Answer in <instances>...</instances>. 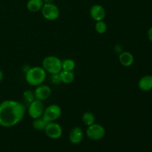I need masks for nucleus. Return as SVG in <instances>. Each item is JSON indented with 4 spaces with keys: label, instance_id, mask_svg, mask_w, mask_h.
Masks as SVG:
<instances>
[{
    "label": "nucleus",
    "instance_id": "2eb2a0df",
    "mask_svg": "<svg viewBox=\"0 0 152 152\" xmlns=\"http://www.w3.org/2000/svg\"><path fill=\"white\" fill-rule=\"evenodd\" d=\"M59 76L61 78V82L64 84H70L73 83L75 78V76L73 71H61L59 72Z\"/></svg>",
    "mask_w": 152,
    "mask_h": 152
},
{
    "label": "nucleus",
    "instance_id": "5701e85b",
    "mask_svg": "<svg viewBox=\"0 0 152 152\" xmlns=\"http://www.w3.org/2000/svg\"><path fill=\"white\" fill-rule=\"evenodd\" d=\"M148 39H149L150 41H151L152 42V27H151V28L148 29Z\"/></svg>",
    "mask_w": 152,
    "mask_h": 152
},
{
    "label": "nucleus",
    "instance_id": "9b49d317",
    "mask_svg": "<svg viewBox=\"0 0 152 152\" xmlns=\"http://www.w3.org/2000/svg\"><path fill=\"white\" fill-rule=\"evenodd\" d=\"M84 134L83 131L80 127H74L71 130L69 133V140L71 143L74 145L80 144L83 141Z\"/></svg>",
    "mask_w": 152,
    "mask_h": 152
},
{
    "label": "nucleus",
    "instance_id": "4be33fe9",
    "mask_svg": "<svg viewBox=\"0 0 152 152\" xmlns=\"http://www.w3.org/2000/svg\"><path fill=\"white\" fill-rule=\"evenodd\" d=\"M115 51L119 53L123 52V48H122L121 45H115Z\"/></svg>",
    "mask_w": 152,
    "mask_h": 152
},
{
    "label": "nucleus",
    "instance_id": "b1692460",
    "mask_svg": "<svg viewBox=\"0 0 152 152\" xmlns=\"http://www.w3.org/2000/svg\"><path fill=\"white\" fill-rule=\"evenodd\" d=\"M3 78H4V73H3V71L0 69V83L2 81Z\"/></svg>",
    "mask_w": 152,
    "mask_h": 152
},
{
    "label": "nucleus",
    "instance_id": "dca6fc26",
    "mask_svg": "<svg viewBox=\"0 0 152 152\" xmlns=\"http://www.w3.org/2000/svg\"><path fill=\"white\" fill-rule=\"evenodd\" d=\"M47 124L48 122L45 120L42 117H39V118L34 119L32 123V126L37 131H44Z\"/></svg>",
    "mask_w": 152,
    "mask_h": 152
},
{
    "label": "nucleus",
    "instance_id": "ddd939ff",
    "mask_svg": "<svg viewBox=\"0 0 152 152\" xmlns=\"http://www.w3.org/2000/svg\"><path fill=\"white\" fill-rule=\"evenodd\" d=\"M138 86L142 91H149L152 90V75H145L141 77L138 82Z\"/></svg>",
    "mask_w": 152,
    "mask_h": 152
},
{
    "label": "nucleus",
    "instance_id": "6ab92c4d",
    "mask_svg": "<svg viewBox=\"0 0 152 152\" xmlns=\"http://www.w3.org/2000/svg\"><path fill=\"white\" fill-rule=\"evenodd\" d=\"M95 30L99 34H103L107 31V25L103 20L96 22L95 24Z\"/></svg>",
    "mask_w": 152,
    "mask_h": 152
},
{
    "label": "nucleus",
    "instance_id": "f03ea898",
    "mask_svg": "<svg viewBox=\"0 0 152 152\" xmlns=\"http://www.w3.org/2000/svg\"><path fill=\"white\" fill-rule=\"evenodd\" d=\"M45 79L46 71L42 67H32L25 72V80L32 86H39L43 84Z\"/></svg>",
    "mask_w": 152,
    "mask_h": 152
},
{
    "label": "nucleus",
    "instance_id": "1a4fd4ad",
    "mask_svg": "<svg viewBox=\"0 0 152 152\" xmlns=\"http://www.w3.org/2000/svg\"><path fill=\"white\" fill-rule=\"evenodd\" d=\"M34 93L35 99L40 101H44L50 97L52 93V90L48 86L42 84L40 86H37Z\"/></svg>",
    "mask_w": 152,
    "mask_h": 152
},
{
    "label": "nucleus",
    "instance_id": "412c9836",
    "mask_svg": "<svg viewBox=\"0 0 152 152\" xmlns=\"http://www.w3.org/2000/svg\"><path fill=\"white\" fill-rule=\"evenodd\" d=\"M50 80H51V82L53 83V84H59L61 82V78L60 76H59V74H51L50 76Z\"/></svg>",
    "mask_w": 152,
    "mask_h": 152
},
{
    "label": "nucleus",
    "instance_id": "393cba45",
    "mask_svg": "<svg viewBox=\"0 0 152 152\" xmlns=\"http://www.w3.org/2000/svg\"><path fill=\"white\" fill-rule=\"evenodd\" d=\"M54 0H43L45 4H50V3H53Z\"/></svg>",
    "mask_w": 152,
    "mask_h": 152
},
{
    "label": "nucleus",
    "instance_id": "f8f14e48",
    "mask_svg": "<svg viewBox=\"0 0 152 152\" xmlns=\"http://www.w3.org/2000/svg\"><path fill=\"white\" fill-rule=\"evenodd\" d=\"M119 61L120 64L125 67H129L133 65L134 58L133 54L129 51H123L119 55Z\"/></svg>",
    "mask_w": 152,
    "mask_h": 152
},
{
    "label": "nucleus",
    "instance_id": "0eeeda50",
    "mask_svg": "<svg viewBox=\"0 0 152 152\" xmlns=\"http://www.w3.org/2000/svg\"><path fill=\"white\" fill-rule=\"evenodd\" d=\"M45 107L42 101L35 99L29 104L28 106V114L32 119H37L41 117L44 112Z\"/></svg>",
    "mask_w": 152,
    "mask_h": 152
},
{
    "label": "nucleus",
    "instance_id": "a211bd4d",
    "mask_svg": "<svg viewBox=\"0 0 152 152\" xmlns=\"http://www.w3.org/2000/svg\"><path fill=\"white\" fill-rule=\"evenodd\" d=\"M76 67V63L74 60L71 59H66L62 61V71H73Z\"/></svg>",
    "mask_w": 152,
    "mask_h": 152
},
{
    "label": "nucleus",
    "instance_id": "6e6552de",
    "mask_svg": "<svg viewBox=\"0 0 152 152\" xmlns=\"http://www.w3.org/2000/svg\"><path fill=\"white\" fill-rule=\"evenodd\" d=\"M45 132L49 138L53 140H57L60 138L62 135V129L60 125L55 122L48 123Z\"/></svg>",
    "mask_w": 152,
    "mask_h": 152
},
{
    "label": "nucleus",
    "instance_id": "39448f33",
    "mask_svg": "<svg viewBox=\"0 0 152 152\" xmlns=\"http://www.w3.org/2000/svg\"><path fill=\"white\" fill-rule=\"evenodd\" d=\"M86 135L91 140H99L102 139L105 135V129L102 125L94 123L88 126V129L86 130Z\"/></svg>",
    "mask_w": 152,
    "mask_h": 152
},
{
    "label": "nucleus",
    "instance_id": "7ed1b4c3",
    "mask_svg": "<svg viewBox=\"0 0 152 152\" xmlns=\"http://www.w3.org/2000/svg\"><path fill=\"white\" fill-rule=\"evenodd\" d=\"M42 68L50 74H59L62 71V61L55 56H48L42 61Z\"/></svg>",
    "mask_w": 152,
    "mask_h": 152
},
{
    "label": "nucleus",
    "instance_id": "4468645a",
    "mask_svg": "<svg viewBox=\"0 0 152 152\" xmlns=\"http://www.w3.org/2000/svg\"><path fill=\"white\" fill-rule=\"evenodd\" d=\"M44 4L43 0H28L26 7L29 11L36 13L42 10Z\"/></svg>",
    "mask_w": 152,
    "mask_h": 152
},
{
    "label": "nucleus",
    "instance_id": "423d86ee",
    "mask_svg": "<svg viewBox=\"0 0 152 152\" xmlns=\"http://www.w3.org/2000/svg\"><path fill=\"white\" fill-rule=\"evenodd\" d=\"M43 17L49 21L56 20L59 16V9L53 3L44 4L41 10Z\"/></svg>",
    "mask_w": 152,
    "mask_h": 152
},
{
    "label": "nucleus",
    "instance_id": "9d476101",
    "mask_svg": "<svg viewBox=\"0 0 152 152\" xmlns=\"http://www.w3.org/2000/svg\"><path fill=\"white\" fill-rule=\"evenodd\" d=\"M91 17L96 22L103 20L106 16V12L103 6L100 4H94L90 9Z\"/></svg>",
    "mask_w": 152,
    "mask_h": 152
},
{
    "label": "nucleus",
    "instance_id": "f257e3e1",
    "mask_svg": "<svg viewBox=\"0 0 152 152\" xmlns=\"http://www.w3.org/2000/svg\"><path fill=\"white\" fill-rule=\"evenodd\" d=\"M26 108L16 100L7 99L0 103V126L10 128L19 124L25 117Z\"/></svg>",
    "mask_w": 152,
    "mask_h": 152
},
{
    "label": "nucleus",
    "instance_id": "20e7f679",
    "mask_svg": "<svg viewBox=\"0 0 152 152\" xmlns=\"http://www.w3.org/2000/svg\"><path fill=\"white\" fill-rule=\"evenodd\" d=\"M61 114H62V109L60 106L56 104H52L45 108L42 117L48 123H50V122H55L58 120L60 117Z\"/></svg>",
    "mask_w": 152,
    "mask_h": 152
},
{
    "label": "nucleus",
    "instance_id": "aec40b11",
    "mask_svg": "<svg viewBox=\"0 0 152 152\" xmlns=\"http://www.w3.org/2000/svg\"><path fill=\"white\" fill-rule=\"evenodd\" d=\"M23 99H25V102H27L28 103H31V102L35 99V96H34V93L32 91L27 90L25 91L23 93Z\"/></svg>",
    "mask_w": 152,
    "mask_h": 152
},
{
    "label": "nucleus",
    "instance_id": "f3484780",
    "mask_svg": "<svg viewBox=\"0 0 152 152\" xmlns=\"http://www.w3.org/2000/svg\"><path fill=\"white\" fill-rule=\"evenodd\" d=\"M82 120H83V123L86 126H89L95 123V116L94 115L93 113L89 112V111H86L83 114L82 117Z\"/></svg>",
    "mask_w": 152,
    "mask_h": 152
}]
</instances>
